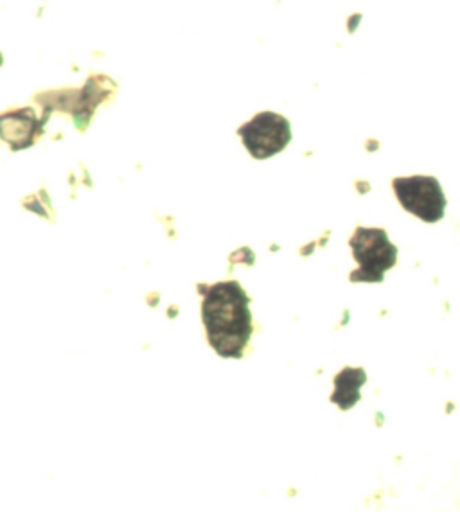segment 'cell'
<instances>
[{
  "label": "cell",
  "instance_id": "2",
  "mask_svg": "<svg viewBox=\"0 0 460 512\" xmlns=\"http://www.w3.org/2000/svg\"><path fill=\"white\" fill-rule=\"evenodd\" d=\"M351 248L360 266L351 274L354 283H381L383 274L398 261V248L390 243L385 230L356 229L351 239Z\"/></svg>",
  "mask_w": 460,
  "mask_h": 512
},
{
  "label": "cell",
  "instance_id": "1",
  "mask_svg": "<svg viewBox=\"0 0 460 512\" xmlns=\"http://www.w3.org/2000/svg\"><path fill=\"white\" fill-rule=\"evenodd\" d=\"M209 342L222 356L238 358L252 335L247 293L236 281L214 284L204 301Z\"/></svg>",
  "mask_w": 460,
  "mask_h": 512
},
{
  "label": "cell",
  "instance_id": "5",
  "mask_svg": "<svg viewBox=\"0 0 460 512\" xmlns=\"http://www.w3.org/2000/svg\"><path fill=\"white\" fill-rule=\"evenodd\" d=\"M365 381V374L360 369H345L337 378V394L335 401H338L342 407H349L356 403L358 399V390Z\"/></svg>",
  "mask_w": 460,
  "mask_h": 512
},
{
  "label": "cell",
  "instance_id": "4",
  "mask_svg": "<svg viewBox=\"0 0 460 512\" xmlns=\"http://www.w3.org/2000/svg\"><path fill=\"white\" fill-rule=\"evenodd\" d=\"M252 157L263 160L283 151L292 139L290 123L283 115L274 112L257 114L252 121L238 130Z\"/></svg>",
  "mask_w": 460,
  "mask_h": 512
},
{
  "label": "cell",
  "instance_id": "3",
  "mask_svg": "<svg viewBox=\"0 0 460 512\" xmlns=\"http://www.w3.org/2000/svg\"><path fill=\"white\" fill-rule=\"evenodd\" d=\"M392 186L398 196L399 204L419 220L426 223H437L443 220L446 198L437 178H396Z\"/></svg>",
  "mask_w": 460,
  "mask_h": 512
}]
</instances>
